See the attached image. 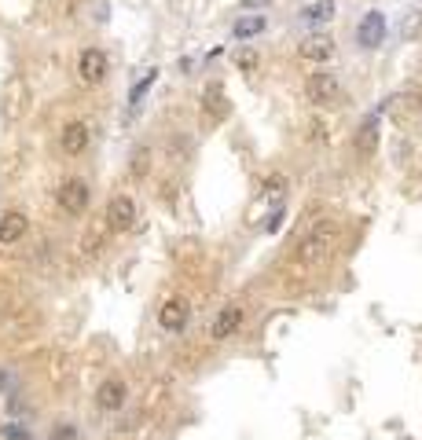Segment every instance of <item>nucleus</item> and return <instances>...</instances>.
Returning a JSON list of instances; mask_svg holds the SVG:
<instances>
[{
  "label": "nucleus",
  "instance_id": "obj_17",
  "mask_svg": "<svg viewBox=\"0 0 422 440\" xmlns=\"http://www.w3.org/2000/svg\"><path fill=\"white\" fill-rule=\"evenodd\" d=\"M334 15V0H316V4H309L301 11V18L309 22V26H320V22H327Z\"/></svg>",
  "mask_w": 422,
  "mask_h": 440
},
{
  "label": "nucleus",
  "instance_id": "obj_12",
  "mask_svg": "<svg viewBox=\"0 0 422 440\" xmlns=\"http://www.w3.org/2000/svg\"><path fill=\"white\" fill-rule=\"evenodd\" d=\"M352 143H356V154H360V158H371L374 147H378V114H367V118L360 121Z\"/></svg>",
  "mask_w": 422,
  "mask_h": 440
},
{
  "label": "nucleus",
  "instance_id": "obj_8",
  "mask_svg": "<svg viewBox=\"0 0 422 440\" xmlns=\"http://www.w3.org/2000/svg\"><path fill=\"white\" fill-rule=\"evenodd\" d=\"M89 143H92V132H89V125H84V121H67V125H62V132H59V147L67 150L70 158L84 154V150H89Z\"/></svg>",
  "mask_w": 422,
  "mask_h": 440
},
{
  "label": "nucleus",
  "instance_id": "obj_7",
  "mask_svg": "<svg viewBox=\"0 0 422 440\" xmlns=\"http://www.w3.org/2000/svg\"><path fill=\"white\" fill-rule=\"evenodd\" d=\"M239 326H243V304H224L221 312L213 316V323H209V338H213V341H228Z\"/></svg>",
  "mask_w": 422,
  "mask_h": 440
},
{
  "label": "nucleus",
  "instance_id": "obj_9",
  "mask_svg": "<svg viewBox=\"0 0 422 440\" xmlns=\"http://www.w3.org/2000/svg\"><path fill=\"white\" fill-rule=\"evenodd\" d=\"M125 396H129V385H125L121 378H103L96 385V407L99 411H121Z\"/></svg>",
  "mask_w": 422,
  "mask_h": 440
},
{
  "label": "nucleus",
  "instance_id": "obj_11",
  "mask_svg": "<svg viewBox=\"0 0 422 440\" xmlns=\"http://www.w3.org/2000/svg\"><path fill=\"white\" fill-rule=\"evenodd\" d=\"M30 231V216L23 209H8L0 213V246H15L18 238Z\"/></svg>",
  "mask_w": 422,
  "mask_h": 440
},
{
  "label": "nucleus",
  "instance_id": "obj_25",
  "mask_svg": "<svg viewBox=\"0 0 422 440\" xmlns=\"http://www.w3.org/2000/svg\"><path fill=\"white\" fill-rule=\"evenodd\" d=\"M283 216H287L283 206H276V209L268 213V220H265V231H279V220H283Z\"/></svg>",
  "mask_w": 422,
  "mask_h": 440
},
{
  "label": "nucleus",
  "instance_id": "obj_2",
  "mask_svg": "<svg viewBox=\"0 0 422 440\" xmlns=\"http://www.w3.org/2000/svg\"><path fill=\"white\" fill-rule=\"evenodd\" d=\"M136 216H140L136 198L114 194L111 202H107V209H103V224H107L111 235H114V231H133V228H136Z\"/></svg>",
  "mask_w": 422,
  "mask_h": 440
},
{
  "label": "nucleus",
  "instance_id": "obj_16",
  "mask_svg": "<svg viewBox=\"0 0 422 440\" xmlns=\"http://www.w3.org/2000/svg\"><path fill=\"white\" fill-rule=\"evenodd\" d=\"M257 33H265V15H243V18H235V26H231V37L235 40H250Z\"/></svg>",
  "mask_w": 422,
  "mask_h": 440
},
{
  "label": "nucleus",
  "instance_id": "obj_14",
  "mask_svg": "<svg viewBox=\"0 0 422 440\" xmlns=\"http://www.w3.org/2000/svg\"><path fill=\"white\" fill-rule=\"evenodd\" d=\"M202 110H206V118L209 121H221L228 114V96H224V84H206V92H202Z\"/></svg>",
  "mask_w": 422,
  "mask_h": 440
},
{
  "label": "nucleus",
  "instance_id": "obj_4",
  "mask_svg": "<svg viewBox=\"0 0 422 440\" xmlns=\"http://www.w3.org/2000/svg\"><path fill=\"white\" fill-rule=\"evenodd\" d=\"M305 96L316 106H338V103H342V81H338L334 74H309Z\"/></svg>",
  "mask_w": 422,
  "mask_h": 440
},
{
  "label": "nucleus",
  "instance_id": "obj_19",
  "mask_svg": "<svg viewBox=\"0 0 422 440\" xmlns=\"http://www.w3.org/2000/svg\"><path fill=\"white\" fill-rule=\"evenodd\" d=\"M389 103H396L400 114H415V110L422 106V92H418V88H408L404 96H396V99H389Z\"/></svg>",
  "mask_w": 422,
  "mask_h": 440
},
{
  "label": "nucleus",
  "instance_id": "obj_3",
  "mask_svg": "<svg viewBox=\"0 0 422 440\" xmlns=\"http://www.w3.org/2000/svg\"><path fill=\"white\" fill-rule=\"evenodd\" d=\"M89 198H92V191H89V184H84L81 176H67V180L59 184V191H55V202L67 216H81L84 209H89Z\"/></svg>",
  "mask_w": 422,
  "mask_h": 440
},
{
  "label": "nucleus",
  "instance_id": "obj_6",
  "mask_svg": "<svg viewBox=\"0 0 422 440\" xmlns=\"http://www.w3.org/2000/svg\"><path fill=\"white\" fill-rule=\"evenodd\" d=\"M386 15L382 11H364V18L356 22V44H360V48H378V44L386 40Z\"/></svg>",
  "mask_w": 422,
  "mask_h": 440
},
{
  "label": "nucleus",
  "instance_id": "obj_5",
  "mask_svg": "<svg viewBox=\"0 0 422 440\" xmlns=\"http://www.w3.org/2000/svg\"><path fill=\"white\" fill-rule=\"evenodd\" d=\"M107 74H111V59H107V52H103V48H84L77 55V77L84 84H103V81H107Z\"/></svg>",
  "mask_w": 422,
  "mask_h": 440
},
{
  "label": "nucleus",
  "instance_id": "obj_28",
  "mask_svg": "<svg viewBox=\"0 0 422 440\" xmlns=\"http://www.w3.org/2000/svg\"><path fill=\"white\" fill-rule=\"evenodd\" d=\"M0 385H4V374H0Z\"/></svg>",
  "mask_w": 422,
  "mask_h": 440
},
{
  "label": "nucleus",
  "instance_id": "obj_15",
  "mask_svg": "<svg viewBox=\"0 0 422 440\" xmlns=\"http://www.w3.org/2000/svg\"><path fill=\"white\" fill-rule=\"evenodd\" d=\"M107 238H111V231H107L103 220L89 224V228H84V235H81V257H96L99 250H107Z\"/></svg>",
  "mask_w": 422,
  "mask_h": 440
},
{
  "label": "nucleus",
  "instance_id": "obj_22",
  "mask_svg": "<svg viewBox=\"0 0 422 440\" xmlns=\"http://www.w3.org/2000/svg\"><path fill=\"white\" fill-rule=\"evenodd\" d=\"M155 77H158V70H147V74H143V77H140V81L133 84V92H129V103H133V106H136V103H140V99L147 96V88L155 84Z\"/></svg>",
  "mask_w": 422,
  "mask_h": 440
},
{
  "label": "nucleus",
  "instance_id": "obj_24",
  "mask_svg": "<svg viewBox=\"0 0 422 440\" xmlns=\"http://www.w3.org/2000/svg\"><path fill=\"white\" fill-rule=\"evenodd\" d=\"M52 440H81V436H77V426L74 422H55L52 426Z\"/></svg>",
  "mask_w": 422,
  "mask_h": 440
},
{
  "label": "nucleus",
  "instance_id": "obj_26",
  "mask_svg": "<svg viewBox=\"0 0 422 440\" xmlns=\"http://www.w3.org/2000/svg\"><path fill=\"white\" fill-rule=\"evenodd\" d=\"M4 436H8V440H30V433H26L23 426H15V422L4 426Z\"/></svg>",
  "mask_w": 422,
  "mask_h": 440
},
{
  "label": "nucleus",
  "instance_id": "obj_13",
  "mask_svg": "<svg viewBox=\"0 0 422 440\" xmlns=\"http://www.w3.org/2000/svg\"><path fill=\"white\" fill-rule=\"evenodd\" d=\"M298 55L309 62H327V59H334V40L331 37H305L298 44Z\"/></svg>",
  "mask_w": 422,
  "mask_h": 440
},
{
  "label": "nucleus",
  "instance_id": "obj_10",
  "mask_svg": "<svg viewBox=\"0 0 422 440\" xmlns=\"http://www.w3.org/2000/svg\"><path fill=\"white\" fill-rule=\"evenodd\" d=\"M187 316H191V308H187L184 297H169L162 308H158V326L169 330V334H180L187 326Z\"/></svg>",
  "mask_w": 422,
  "mask_h": 440
},
{
  "label": "nucleus",
  "instance_id": "obj_18",
  "mask_svg": "<svg viewBox=\"0 0 422 440\" xmlns=\"http://www.w3.org/2000/svg\"><path fill=\"white\" fill-rule=\"evenodd\" d=\"M418 30H422V8H411V11L404 15V22H400V40L418 37Z\"/></svg>",
  "mask_w": 422,
  "mask_h": 440
},
{
  "label": "nucleus",
  "instance_id": "obj_1",
  "mask_svg": "<svg viewBox=\"0 0 422 440\" xmlns=\"http://www.w3.org/2000/svg\"><path fill=\"white\" fill-rule=\"evenodd\" d=\"M338 242H342V224H338L334 216H323V220H316V224L298 238L294 257H298L305 268H316V264H327L334 257Z\"/></svg>",
  "mask_w": 422,
  "mask_h": 440
},
{
  "label": "nucleus",
  "instance_id": "obj_20",
  "mask_svg": "<svg viewBox=\"0 0 422 440\" xmlns=\"http://www.w3.org/2000/svg\"><path fill=\"white\" fill-rule=\"evenodd\" d=\"M147 169H151V150H147V147H136V150H133V162H129V172L140 180V176H147Z\"/></svg>",
  "mask_w": 422,
  "mask_h": 440
},
{
  "label": "nucleus",
  "instance_id": "obj_21",
  "mask_svg": "<svg viewBox=\"0 0 422 440\" xmlns=\"http://www.w3.org/2000/svg\"><path fill=\"white\" fill-rule=\"evenodd\" d=\"M235 66H239L243 74H253V70L261 66V55L253 52V48H239V52H235Z\"/></svg>",
  "mask_w": 422,
  "mask_h": 440
},
{
  "label": "nucleus",
  "instance_id": "obj_23",
  "mask_svg": "<svg viewBox=\"0 0 422 440\" xmlns=\"http://www.w3.org/2000/svg\"><path fill=\"white\" fill-rule=\"evenodd\" d=\"M279 191H287V176L283 172H272L268 180H265V187H261V198H276Z\"/></svg>",
  "mask_w": 422,
  "mask_h": 440
},
{
  "label": "nucleus",
  "instance_id": "obj_27",
  "mask_svg": "<svg viewBox=\"0 0 422 440\" xmlns=\"http://www.w3.org/2000/svg\"><path fill=\"white\" fill-rule=\"evenodd\" d=\"M265 4H272V0H243V8H265Z\"/></svg>",
  "mask_w": 422,
  "mask_h": 440
}]
</instances>
